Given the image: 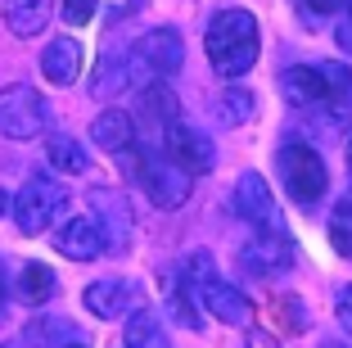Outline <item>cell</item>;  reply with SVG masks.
I'll return each mask as SVG.
<instances>
[{"instance_id":"13","label":"cell","mask_w":352,"mask_h":348,"mask_svg":"<svg viewBox=\"0 0 352 348\" xmlns=\"http://www.w3.org/2000/svg\"><path fill=\"white\" fill-rule=\"evenodd\" d=\"M91 208H95V217H104V249H118L122 254L126 245H131V213H126V204H122V195L118 190H91Z\"/></svg>"},{"instance_id":"29","label":"cell","mask_w":352,"mask_h":348,"mask_svg":"<svg viewBox=\"0 0 352 348\" xmlns=\"http://www.w3.org/2000/svg\"><path fill=\"white\" fill-rule=\"evenodd\" d=\"M59 348H86V344H82V339H68V344H59Z\"/></svg>"},{"instance_id":"24","label":"cell","mask_w":352,"mask_h":348,"mask_svg":"<svg viewBox=\"0 0 352 348\" xmlns=\"http://www.w3.org/2000/svg\"><path fill=\"white\" fill-rule=\"evenodd\" d=\"M28 335V344H50V339H68V335H77L68 321H36V326H28L23 330Z\"/></svg>"},{"instance_id":"7","label":"cell","mask_w":352,"mask_h":348,"mask_svg":"<svg viewBox=\"0 0 352 348\" xmlns=\"http://www.w3.org/2000/svg\"><path fill=\"white\" fill-rule=\"evenodd\" d=\"M135 68H145L149 77H172L181 63H186V45H181V32L176 28H149L131 50Z\"/></svg>"},{"instance_id":"26","label":"cell","mask_w":352,"mask_h":348,"mask_svg":"<svg viewBox=\"0 0 352 348\" xmlns=\"http://www.w3.org/2000/svg\"><path fill=\"white\" fill-rule=\"evenodd\" d=\"M334 317H339V326L352 335V285L339 289V303H334Z\"/></svg>"},{"instance_id":"31","label":"cell","mask_w":352,"mask_h":348,"mask_svg":"<svg viewBox=\"0 0 352 348\" xmlns=\"http://www.w3.org/2000/svg\"><path fill=\"white\" fill-rule=\"evenodd\" d=\"M5 208H10V195H5V190H0V213H5Z\"/></svg>"},{"instance_id":"6","label":"cell","mask_w":352,"mask_h":348,"mask_svg":"<svg viewBox=\"0 0 352 348\" xmlns=\"http://www.w3.org/2000/svg\"><path fill=\"white\" fill-rule=\"evenodd\" d=\"M158 132H163V150L172 154V158L186 167L190 176L212 172V141H208L204 132H195V127L181 118V109H176L172 118H163V123H158Z\"/></svg>"},{"instance_id":"25","label":"cell","mask_w":352,"mask_h":348,"mask_svg":"<svg viewBox=\"0 0 352 348\" xmlns=\"http://www.w3.org/2000/svg\"><path fill=\"white\" fill-rule=\"evenodd\" d=\"M95 10H100V0H63V19L73 23V28H82V23H91L95 19Z\"/></svg>"},{"instance_id":"14","label":"cell","mask_w":352,"mask_h":348,"mask_svg":"<svg viewBox=\"0 0 352 348\" xmlns=\"http://www.w3.org/2000/svg\"><path fill=\"white\" fill-rule=\"evenodd\" d=\"M82 63H86L82 41H73V37H59V41H50L41 50V72H45V82H54V86L77 82L82 77Z\"/></svg>"},{"instance_id":"33","label":"cell","mask_w":352,"mask_h":348,"mask_svg":"<svg viewBox=\"0 0 352 348\" xmlns=\"http://www.w3.org/2000/svg\"><path fill=\"white\" fill-rule=\"evenodd\" d=\"M0 303H5V276H0Z\"/></svg>"},{"instance_id":"9","label":"cell","mask_w":352,"mask_h":348,"mask_svg":"<svg viewBox=\"0 0 352 348\" xmlns=\"http://www.w3.org/2000/svg\"><path fill=\"white\" fill-rule=\"evenodd\" d=\"M82 298H86V312L113 321V317H122V312H131V307H140L145 294H140V285L126 280V276H104V280H91Z\"/></svg>"},{"instance_id":"12","label":"cell","mask_w":352,"mask_h":348,"mask_svg":"<svg viewBox=\"0 0 352 348\" xmlns=\"http://www.w3.org/2000/svg\"><path fill=\"white\" fill-rule=\"evenodd\" d=\"M54 249H59L63 258H73V263H95V258L104 254V236H100V226H95L91 217H68V222H59V231H54Z\"/></svg>"},{"instance_id":"3","label":"cell","mask_w":352,"mask_h":348,"mask_svg":"<svg viewBox=\"0 0 352 348\" xmlns=\"http://www.w3.org/2000/svg\"><path fill=\"white\" fill-rule=\"evenodd\" d=\"M10 208H14V222H19L23 236H41L45 226H54L63 217L68 190H63L59 181H50V176H28L23 190L10 199Z\"/></svg>"},{"instance_id":"15","label":"cell","mask_w":352,"mask_h":348,"mask_svg":"<svg viewBox=\"0 0 352 348\" xmlns=\"http://www.w3.org/2000/svg\"><path fill=\"white\" fill-rule=\"evenodd\" d=\"M91 141L100 145L104 154L131 150V141H135V118H131V113H122V109H104L100 118L91 123Z\"/></svg>"},{"instance_id":"17","label":"cell","mask_w":352,"mask_h":348,"mask_svg":"<svg viewBox=\"0 0 352 348\" xmlns=\"http://www.w3.org/2000/svg\"><path fill=\"white\" fill-rule=\"evenodd\" d=\"M54 0H5V23L14 37H36L50 23Z\"/></svg>"},{"instance_id":"18","label":"cell","mask_w":352,"mask_h":348,"mask_svg":"<svg viewBox=\"0 0 352 348\" xmlns=\"http://www.w3.org/2000/svg\"><path fill=\"white\" fill-rule=\"evenodd\" d=\"M45 154H50V167L54 172H86L91 167V154L82 150V141H73V136H50V145H45Z\"/></svg>"},{"instance_id":"11","label":"cell","mask_w":352,"mask_h":348,"mask_svg":"<svg viewBox=\"0 0 352 348\" xmlns=\"http://www.w3.org/2000/svg\"><path fill=\"white\" fill-rule=\"evenodd\" d=\"M239 267H244V272H253V276H276V272H289V267H294V245L280 236V231H258V240L239 254Z\"/></svg>"},{"instance_id":"19","label":"cell","mask_w":352,"mask_h":348,"mask_svg":"<svg viewBox=\"0 0 352 348\" xmlns=\"http://www.w3.org/2000/svg\"><path fill=\"white\" fill-rule=\"evenodd\" d=\"M19 294L28 298L32 307H41L54 298V272L45 263H28L23 267V276H19Z\"/></svg>"},{"instance_id":"1","label":"cell","mask_w":352,"mask_h":348,"mask_svg":"<svg viewBox=\"0 0 352 348\" xmlns=\"http://www.w3.org/2000/svg\"><path fill=\"white\" fill-rule=\"evenodd\" d=\"M258 19L249 10H221L208 23V59L221 77H244L258 63Z\"/></svg>"},{"instance_id":"10","label":"cell","mask_w":352,"mask_h":348,"mask_svg":"<svg viewBox=\"0 0 352 348\" xmlns=\"http://www.w3.org/2000/svg\"><path fill=\"white\" fill-rule=\"evenodd\" d=\"M195 294H199V303H204L208 317L226 321V326H249V298H244V289L226 285L217 272H212L204 285H195Z\"/></svg>"},{"instance_id":"2","label":"cell","mask_w":352,"mask_h":348,"mask_svg":"<svg viewBox=\"0 0 352 348\" xmlns=\"http://www.w3.org/2000/svg\"><path fill=\"white\" fill-rule=\"evenodd\" d=\"M276 167H280V176H285V190H289L302 208L321 204L325 190H330V167H325V158L311 150V145H298V141L280 145Z\"/></svg>"},{"instance_id":"34","label":"cell","mask_w":352,"mask_h":348,"mask_svg":"<svg viewBox=\"0 0 352 348\" xmlns=\"http://www.w3.org/2000/svg\"><path fill=\"white\" fill-rule=\"evenodd\" d=\"M348 19H352V0H348Z\"/></svg>"},{"instance_id":"8","label":"cell","mask_w":352,"mask_h":348,"mask_svg":"<svg viewBox=\"0 0 352 348\" xmlns=\"http://www.w3.org/2000/svg\"><path fill=\"white\" fill-rule=\"evenodd\" d=\"M235 208L239 217L249 226H258V231H280L285 236V222H280V208H276V195L267 190V181H262L258 172H244L235 185Z\"/></svg>"},{"instance_id":"4","label":"cell","mask_w":352,"mask_h":348,"mask_svg":"<svg viewBox=\"0 0 352 348\" xmlns=\"http://www.w3.org/2000/svg\"><path fill=\"white\" fill-rule=\"evenodd\" d=\"M50 127V104L41 100V91L28 82H14L0 91V136L10 141H32Z\"/></svg>"},{"instance_id":"32","label":"cell","mask_w":352,"mask_h":348,"mask_svg":"<svg viewBox=\"0 0 352 348\" xmlns=\"http://www.w3.org/2000/svg\"><path fill=\"white\" fill-rule=\"evenodd\" d=\"M348 167H352V136H348Z\"/></svg>"},{"instance_id":"16","label":"cell","mask_w":352,"mask_h":348,"mask_svg":"<svg viewBox=\"0 0 352 348\" xmlns=\"http://www.w3.org/2000/svg\"><path fill=\"white\" fill-rule=\"evenodd\" d=\"M122 344L126 348H172V339H167L163 321H158L154 307H131L126 312V330H122Z\"/></svg>"},{"instance_id":"5","label":"cell","mask_w":352,"mask_h":348,"mask_svg":"<svg viewBox=\"0 0 352 348\" xmlns=\"http://www.w3.org/2000/svg\"><path fill=\"white\" fill-rule=\"evenodd\" d=\"M140 185L154 208H181L190 199V172L167 150H140Z\"/></svg>"},{"instance_id":"20","label":"cell","mask_w":352,"mask_h":348,"mask_svg":"<svg viewBox=\"0 0 352 348\" xmlns=\"http://www.w3.org/2000/svg\"><path fill=\"white\" fill-rule=\"evenodd\" d=\"M131 72H135V59H122V54L104 59L100 68H95V95H118L131 82Z\"/></svg>"},{"instance_id":"30","label":"cell","mask_w":352,"mask_h":348,"mask_svg":"<svg viewBox=\"0 0 352 348\" xmlns=\"http://www.w3.org/2000/svg\"><path fill=\"white\" fill-rule=\"evenodd\" d=\"M321 348H348V344H339V339H325V344Z\"/></svg>"},{"instance_id":"27","label":"cell","mask_w":352,"mask_h":348,"mask_svg":"<svg viewBox=\"0 0 352 348\" xmlns=\"http://www.w3.org/2000/svg\"><path fill=\"white\" fill-rule=\"evenodd\" d=\"M334 41H339V45H343V50H348V54H352V19H343V23H339V28H334Z\"/></svg>"},{"instance_id":"23","label":"cell","mask_w":352,"mask_h":348,"mask_svg":"<svg viewBox=\"0 0 352 348\" xmlns=\"http://www.w3.org/2000/svg\"><path fill=\"white\" fill-rule=\"evenodd\" d=\"M167 312H172L181 326H190V330L199 326V312L190 307V298H186V280H176V285H172V294H167Z\"/></svg>"},{"instance_id":"21","label":"cell","mask_w":352,"mask_h":348,"mask_svg":"<svg viewBox=\"0 0 352 348\" xmlns=\"http://www.w3.org/2000/svg\"><path fill=\"white\" fill-rule=\"evenodd\" d=\"M253 109H258V104H253L249 91H226L217 100V123L221 127H239V123H249V118H253Z\"/></svg>"},{"instance_id":"28","label":"cell","mask_w":352,"mask_h":348,"mask_svg":"<svg viewBox=\"0 0 352 348\" xmlns=\"http://www.w3.org/2000/svg\"><path fill=\"white\" fill-rule=\"evenodd\" d=\"M307 5H311L316 14H334V10H339V0H307Z\"/></svg>"},{"instance_id":"22","label":"cell","mask_w":352,"mask_h":348,"mask_svg":"<svg viewBox=\"0 0 352 348\" xmlns=\"http://www.w3.org/2000/svg\"><path fill=\"white\" fill-rule=\"evenodd\" d=\"M330 245L339 249L343 258H352V195L339 204V213H334V222H330Z\"/></svg>"}]
</instances>
